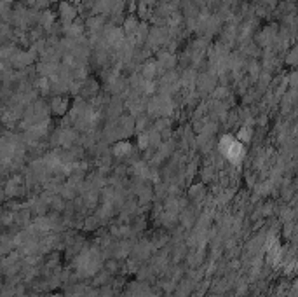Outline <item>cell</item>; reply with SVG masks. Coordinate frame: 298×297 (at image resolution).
I'll return each mask as SVG.
<instances>
[{"mask_svg":"<svg viewBox=\"0 0 298 297\" xmlns=\"http://www.w3.org/2000/svg\"><path fill=\"white\" fill-rule=\"evenodd\" d=\"M60 9H61L60 12H61V16H63L65 21H70V19L75 16V11H74V9H72L68 4H61V7H60Z\"/></svg>","mask_w":298,"mask_h":297,"instance_id":"cell-1","label":"cell"}]
</instances>
